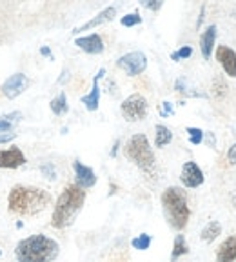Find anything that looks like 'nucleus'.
<instances>
[{
	"instance_id": "f257e3e1",
	"label": "nucleus",
	"mask_w": 236,
	"mask_h": 262,
	"mask_svg": "<svg viewBox=\"0 0 236 262\" xmlns=\"http://www.w3.org/2000/svg\"><path fill=\"white\" fill-rule=\"evenodd\" d=\"M51 204V195L49 191L35 186H22L16 184L11 188L8 195V208L13 215L20 217H33L44 211Z\"/></svg>"
},
{
	"instance_id": "f03ea898",
	"label": "nucleus",
	"mask_w": 236,
	"mask_h": 262,
	"mask_svg": "<svg viewBox=\"0 0 236 262\" xmlns=\"http://www.w3.org/2000/svg\"><path fill=\"white\" fill-rule=\"evenodd\" d=\"M84 202H86V191L84 189L78 188L77 184L65 186L64 191L57 199V204H55L53 215H51V226L55 229H64L71 226L75 217L84 208Z\"/></svg>"
},
{
	"instance_id": "7ed1b4c3",
	"label": "nucleus",
	"mask_w": 236,
	"mask_h": 262,
	"mask_svg": "<svg viewBox=\"0 0 236 262\" xmlns=\"http://www.w3.org/2000/svg\"><path fill=\"white\" fill-rule=\"evenodd\" d=\"M58 253V242L45 235H31L22 238L15 248V257L18 262H53Z\"/></svg>"
},
{
	"instance_id": "20e7f679",
	"label": "nucleus",
	"mask_w": 236,
	"mask_h": 262,
	"mask_svg": "<svg viewBox=\"0 0 236 262\" xmlns=\"http://www.w3.org/2000/svg\"><path fill=\"white\" fill-rule=\"evenodd\" d=\"M162 209L167 224L173 229H176V231L185 229L189 217H191V209H189L187 196H185V191L182 188L169 186L162 193Z\"/></svg>"
},
{
	"instance_id": "39448f33",
	"label": "nucleus",
	"mask_w": 236,
	"mask_h": 262,
	"mask_svg": "<svg viewBox=\"0 0 236 262\" xmlns=\"http://www.w3.org/2000/svg\"><path fill=\"white\" fill-rule=\"evenodd\" d=\"M124 153L144 173H153L156 159H155V153H153V147H151L149 140H147V137L144 133H136V135L131 137L127 140L126 147H124Z\"/></svg>"
},
{
	"instance_id": "423d86ee",
	"label": "nucleus",
	"mask_w": 236,
	"mask_h": 262,
	"mask_svg": "<svg viewBox=\"0 0 236 262\" xmlns=\"http://www.w3.org/2000/svg\"><path fill=\"white\" fill-rule=\"evenodd\" d=\"M147 110H149V104H147L146 97L140 93H133L120 104V113L127 122H138L147 117Z\"/></svg>"
},
{
	"instance_id": "0eeeda50",
	"label": "nucleus",
	"mask_w": 236,
	"mask_h": 262,
	"mask_svg": "<svg viewBox=\"0 0 236 262\" xmlns=\"http://www.w3.org/2000/svg\"><path fill=\"white\" fill-rule=\"evenodd\" d=\"M116 66L122 71H126L129 77H138L146 71L147 68V57L142 51H131L126 53L116 60Z\"/></svg>"
},
{
	"instance_id": "6e6552de",
	"label": "nucleus",
	"mask_w": 236,
	"mask_h": 262,
	"mask_svg": "<svg viewBox=\"0 0 236 262\" xmlns=\"http://www.w3.org/2000/svg\"><path fill=\"white\" fill-rule=\"evenodd\" d=\"M180 180H182V184L185 188H198V186L204 184V171L200 169V166L195 162V160H187V162H183L182 166V173H180Z\"/></svg>"
},
{
	"instance_id": "1a4fd4ad",
	"label": "nucleus",
	"mask_w": 236,
	"mask_h": 262,
	"mask_svg": "<svg viewBox=\"0 0 236 262\" xmlns=\"http://www.w3.org/2000/svg\"><path fill=\"white\" fill-rule=\"evenodd\" d=\"M28 86H29V78L26 77L24 73H13L11 77L6 78L4 84H2V93H4L9 100H13V98H16L18 95L24 93V91L28 90Z\"/></svg>"
},
{
	"instance_id": "9d476101",
	"label": "nucleus",
	"mask_w": 236,
	"mask_h": 262,
	"mask_svg": "<svg viewBox=\"0 0 236 262\" xmlns=\"http://www.w3.org/2000/svg\"><path fill=\"white\" fill-rule=\"evenodd\" d=\"M215 57L225 75L231 78H236V51L229 46H218L215 51Z\"/></svg>"
},
{
	"instance_id": "9b49d317",
	"label": "nucleus",
	"mask_w": 236,
	"mask_h": 262,
	"mask_svg": "<svg viewBox=\"0 0 236 262\" xmlns=\"http://www.w3.org/2000/svg\"><path fill=\"white\" fill-rule=\"evenodd\" d=\"M73 171H75V184L82 189H89L97 184V173L93 171V168L82 164L80 160L73 162Z\"/></svg>"
},
{
	"instance_id": "f8f14e48",
	"label": "nucleus",
	"mask_w": 236,
	"mask_h": 262,
	"mask_svg": "<svg viewBox=\"0 0 236 262\" xmlns=\"http://www.w3.org/2000/svg\"><path fill=\"white\" fill-rule=\"evenodd\" d=\"M26 164V155L20 147H9L0 151V169H16Z\"/></svg>"
},
{
	"instance_id": "ddd939ff",
	"label": "nucleus",
	"mask_w": 236,
	"mask_h": 262,
	"mask_svg": "<svg viewBox=\"0 0 236 262\" xmlns=\"http://www.w3.org/2000/svg\"><path fill=\"white\" fill-rule=\"evenodd\" d=\"M75 46H78L87 55H100L104 51V40L98 33H91L87 37L75 38Z\"/></svg>"
},
{
	"instance_id": "4468645a",
	"label": "nucleus",
	"mask_w": 236,
	"mask_h": 262,
	"mask_svg": "<svg viewBox=\"0 0 236 262\" xmlns=\"http://www.w3.org/2000/svg\"><path fill=\"white\" fill-rule=\"evenodd\" d=\"M104 75H106V70L102 68V70L95 75L93 88H91V91L87 95H84V97H82V104L86 106L87 111H97L98 106H100V88H98V80H100Z\"/></svg>"
},
{
	"instance_id": "2eb2a0df",
	"label": "nucleus",
	"mask_w": 236,
	"mask_h": 262,
	"mask_svg": "<svg viewBox=\"0 0 236 262\" xmlns=\"http://www.w3.org/2000/svg\"><path fill=\"white\" fill-rule=\"evenodd\" d=\"M114 15H116V8H114V6H109V8L102 9V11L98 13L95 18H91V20L86 22L84 26H80V28H75L73 35H78V33H82V31H89V29L97 28V26H102V24H106V22H111L114 18Z\"/></svg>"
},
{
	"instance_id": "dca6fc26",
	"label": "nucleus",
	"mask_w": 236,
	"mask_h": 262,
	"mask_svg": "<svg viewBox=\"0 0 236 262\" xmlns=\"http://www.w3.org/2000/svg\"><path fill=\"white\" fill-rule=\"evenodd\" d=\"M216 262H236V235L227 237L216 250Z\"/></svg>"
},
{
	"instance_id": "f3484780",
	"label": "nucleus",
	"mask_w": 236,
	"mask_h": 262,
	"mask_svg": "<svg viewBox=\"0 0 236 262\" xmlns=\"http://www.w3.org/2000/svg\"><path fill=\"white\" fill-rule=\"evenodd\" d=\"M215 42H216V26L211 24L207 26V29L200 37V49H202V55H204L205 60L211 58L213 51H215Z\"/></svg>"
},
{
	"instance_id": "a211bd4d",
	"label": "nucleus",
	"mask_w": 236,
	"mask_h": 262,
	"mask_svg": "<svg viewBox=\"0 0 236 262\" xmlns=\"http://www.w3.org/2000/svg\"><path fill=\"white\" fill-rule=\"evenodd\" d=\"M175 90L178 91L180 95H185V97L207 98V95H205V93H202V91H198L196 88H193L191 84H189L187 78H178V80L175 82Z\"/></svg>"
},
{
	"instance_id": "6ab92c4d",
	"label": "nucleus",
	"mask_w": 236,
	"mask_h": 262,
	"mask_svg": "<svg viewBox=\"0 0 236 262\" xmlns=\"http://www.w3.org/2000/svg\"><path fill=\"white\" fill-rule=\"evenodd\" d=\"M173 140V133L171 129L163 124H156L155 127V146L156 147H166L167 144H171Z\"/></svg>"
},
{
	"instance_id": "aec40b11",
	"label": "nucleus",
	"mask_w": 236,
	"mask_h": 262,
	"mask_svg": "<svg viewBox=\"0 0 236 262\" xmlns=\"http://www.w3.org/2000/svg\"><path fill=\"white\" fill-rule=\"evenodd\" d=\"M218 235H222V224L218 221H211L207 222L204 229H202V233H200V238L204 242H213L215 238H218Z\"/></svg>"
},
{
	"instance_id": "412c9836",
	"label": "nucleus",
	"mask_w": 236,
	"mask_h": 262,
	"mask_svg": "<svg viewBox=\"0 0 236 262\" xmlns=\"http://www.w3.org/2000/svg\"><path fill=\"white\" fill-rule=\"evenodd\" d=\"M49 110L53 111L55 115H65L67 111H69V104H67V97H65L64 91L58 93L57 97L49 102Z\"/></svg>"
},
{
	"instance_id": "4be33fe9",
	"label": "nucleus",
	"mask_w": 236,
	"mask_h": 262,
	"mask_svg": "<svg viewBox=\"0 0 236 262\" xmlns=\"http://www.w3.org/2000/svg\"><path fill=\"white\" fill-rule=\"evenodd\" d=\"M189 253V246L185 242V237L183 235H176L175 237V244H173V251H171V260H178L180 257Z\"/></svg>"
},
{
	"instance_id": "5701e85b",
	"label": "nucleus",
	"mask_w": 236,
	"mask_h": 262,
	"mask_svg": "<svg viewBox=\"0 0 236 262\" xmlns=\"http://www.w3.org/2000/svg\"><path fill=\"white\" fill-rule=\"evenodd\" d=\"M131 246H133L134 250L146 251L147 248L151 246V235H147V233L138 235L136 238H133V241H131Z\"/></svg>"
},
{
	"instance_id": "b1692460",
	"label": "nucleus",
	"mask_w": 236,
	"mask_h": 262,
	"mask_svg": "<svg viewBox=\"0 0 236 262\" xmlns=\"http://www.w3.org/2000/svg\"><path fill=\"white\" fill-rule=\"evenodd\" d=\"M120 24H122L124 28H133V26L142 24V16H140L138 13H127V15H124L122 18H120Z\"/></svg>"
},
{
	"instance_id": "393cba45",
	"label": "nucleus",
	"mask_w": 236,
	"mask_h": 262,
	"mask_svg": "<svg viewBox=\"0 0 236 262\" xmlns=\"http://www.w3.org/2000/svg\"><path fill=\"white\" fill-rule=\"evenodd\" d=\"M187 135H189V142L193 146H200V144L204 142V131L200 129V127H187Z\"/></svg>"
},
{
	"instance_id": "a878e982",
	"label": "nucleus",
	"mask_w": 236,
	"mask_h": 262,
	"mask_svg": "<svg viewBox=\"0 0 236 262\" xmlns=\"http://www.w3.org/2000/svg\"><path fill=\"white\" fill-rule=\"evenodd\" d=\"M191 55H193L191 46H182L180 49H176V51H173L171 53V60H175V62L185 60V58H189Z\"/></svg>"
},
{
	"instance_id": "bb28decb",
	"label": "nucleus",
	"mask_w": 236,
	"mask_h": 262,
	"mask_svg": "<svg viewBox=\"0 0 236 262\" xmlns=\"http://www.w3.org/2000/svg\"><path fill=\"white\" fill-rule=\"evenodd\" d=\"M40 173L45 177V179H49V180H55L57 179V169H55V164H51V162H44L40 166Z\"/></svg>"
},
{
	"instance_id": "cd10ccee",
	"label": "nucleus",
	"mask_w": 236,
	"mask_h": 262,
	"mask_svg": "<svg viewBox=\"0 0 236 262\" xmlns=\"http://www.w3.org/2000/svg\"><path fill=\"white\" fill-rule=\"evenodd\" d=\"M142 6L151 9V11H158V9H162L163 2H160V0H146V2H142Z\"/></svg>"
},
{
	"instance_id": "c85d7f7f",
	"label": "nucleus",
	"mask_w": 236,
	"mask_h": 262,
	"mask_svg": "<svg viewBox=\"0 0 236 262\" xmlns=\"http://www.w3.org/2000/svg\"><path fill=\"white\" fill-rule=\"evenodd\" d=\"M213 88H215V90H216V93H218V97H224V95H225V90H227L222 78H216V80H213Z\"/></svg>"
},
{
	"instance_id": "c756f323",
	"label": "nucleus",
	"mask_w": 236,
	"mask_h": 262,
	"mask_svg": "<svg viewBox=\"0 0 236 262\" xmlns=\"http://www.w3.org/2000/svg\"><path fill=\"white\" fill-rule=\"evenodd\" d=\"M175 111H173V106L171 102H162L160 104V115L162 117H169V115H173Z\"/></svg>"
},
{
	"instance_id": "7c9ffc66",
	"label": "nucleus",
	"mask_w": 236,
	"mask_h": 262,
	"mask_svg": "<svg viewBox=\"0 0 236 262\" xmlns=\"http://www.w3.org/2000/svg\"><path fill=\"white\" fill-rule=\"evenodd\" d=\"M227 162L229 166H236V144H232L227 151Z\"/></svg>"
},
{
	"instance_id": "2f4dec72",
	"label": "nucleus",
	"mask_w": 236,
	"mask_h": 262,
	"mask_svg": "<svg viewBox=\"0 0 236 262\" xmlns=\"http://www.w3.org/2000/svg\"><path fill=\"white\" fill-rule=\"evenodd\" d=\"M16 139V133L9 131V133H0V144H6V142H11V140Z\"/></svg>"
},
{
	"instance_id": "473e14b6",
	"label": "nucleus",
	"mask_w": 236,
	"mask_h": 262,
	"mask_svg": "<svg viewBox=\"0 0 236 262\" xmlns=\"http://www.w3.org/2000/svg\"><path fill=\"white\" fill-rule=\"evenodd\" d=\"M13 126H15L13 122H8V120L0 119V133H9V131L13 129Z\"/></svg>"
},
{
	"instance_id": "72a5a7b5",
	"label": "nucleus",
	"mask_w": 236,
	"mask_h": 262,
	"mask_svg": "<svg viewBox=\"0 0 236 262\" xmlns=\"http://www.w3.org/2000/svg\"><path fill=\"white\" fill-rule=\"evenodd\" d=\"M40 55H42V57H48L49 60H53V53H51V49H49L48 46H42V48H40Z\"/></svg>"
},
{
	"instance_id": "f704fd0d",
	"label": "nucleus",
	"mask_w": 236,
	"mask_h": 262,
	"mask_svg": "<svg viewBox=\"0 0 236 262\" xmlns=\"http://www.w3.org/2000/svg\"><path fill=\"white\" fill-rule=\"evenodd\" d=\"M0 255H2V250H0Z\"/></svg>"
}]
</instances>
